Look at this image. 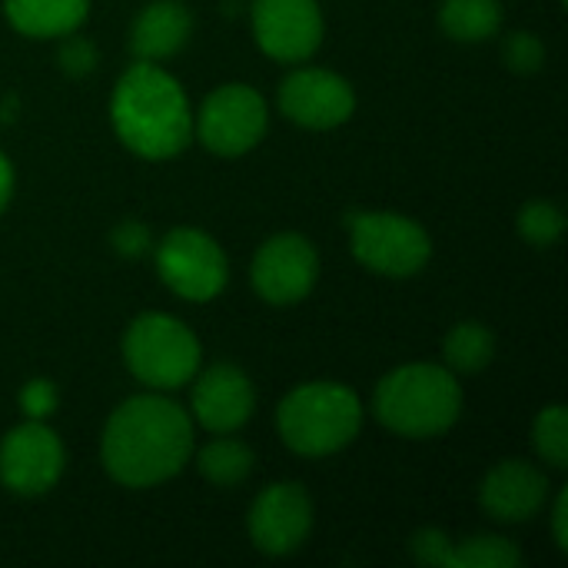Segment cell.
I'll return each instance as SVG.
<instances>
[{
	"label": "cell",
	"instance_id": "1",
	"mask_svg": "<svg viewBox=\"0 0 568 568\" xmlns=\"http://www.w3.org/2000/svg\"><path fill=\"white\" fill-rule=\"evenodd\" d=\"M193 453L186 409L163 396L126 399L103 429V466L126 489H150L176 476Z\"/></svg>",
	"mask_w": 568,
	"mask_h": 568
},
{
	"label": "cell",
	"instance_id": "2",
	"mask_svg": "<svg viewBox=\"0 0 568 568\" xmlns=\"http://www.w3.org/2000/svg\"><path fill=\"white\" fill-rule=\"evenodd\" d=\"M116 136L143 160L176 156L193 140V113L183 87L153 60H136L110 100Z\"/></svg>",
	"mask_w": 568,
	"mask_h": 568
},
{
	"label": "cell",
	"instance_id": "3",
	"mask_svg": "<svg viewBox=\"0 0 568 568\" xmlns=\"http://www.w3.org/2000/svg\"><path fill=\"white\" fill-rule=\"evenodd\" d=\"M373 413L396 436L436 439L456 426L463 413V389L456 383V373L443 366H399L376 386Z\"/></svg>",
	"mask_w": 568,
	"mask_h": 568
},
{
	"label": "cell",
	"instance_id": "4",
	"mask_svg": "<svg viewBox=\"0 0 568 568\" xmlns=\"http://www.w3.org/2000/svg\"><path fill=\"white\" fill-rule=\"evenodd\" d=\"M276 426L293 453L329 456L356 439L363 406L356 393L339 383H306L283 399Z\"/></svg>",
	"mask_w": 568,
	"mask_h": 568
},
{
	"label": "cell",
	"instance_id": "5",
	"mask_svg": "<svg viewBox=\"0 0 568 568\" xmlns=\"http://www.w3.org/2000/svg\"><path fill=\"white\" fill-rule=\"evenodd\" d=\"M123 359L140 383L153 389H180L200 369V343L180 320L143 313L123 336Z\"/></svg>",
	"mask_w": 568,
	"mask_h": 568
},
{
	"label": "cell",
	"instance_id": "6",
	"mask_svg": "<svg viewBox=\"0 0 568 568\" xmlns=\"http://www.w3.org/2000/svg\"><path fill=\"white\" fill-rule=\"evenodd\" d=\"M349 246L353 256L383 276H416L429 256L433 243L429 233L399 213H356L349 216Z\"/></svg>",
	"mask_w": 568,
	"mask_h": 568
},
{
	"label": "cell",
	"instance_id": "7",
	"mask_svg": "<svg viewBox=\"0 0 568 568\" xmlns=\"http://www.w3.org/2000/svg\"><path fill=\"white\" fill-rule=\"evenodd\" d=\"M156 270L160 280L183 300L206 303L216 293H223L230 280L226 256L213 236L193 226L170 230L156 250Z\"/></svg>",
	"mask_w": 568,
	"mask_h": 568
},
{
	"label": "cell",
	"instance_id": "8",
	"mask_svg": "<svg viewBox=\"0 0 568 568\" xmlns=\"http://www.w3.org/2000/svg\"><path fill=\"white\" fill-rule=\"evenodd\" d=\"M200 143L220 156L250 153L266 133V100L246 83L216 87L196 116Z\"/></svg>",
	"mask_w": 568,
	"mask_h": 568
},
{
	"label": "cell",
	"instance_id": "9",
	"mask_svg": "<svg viewBox=\"0 0 568 568\" xmlns=\"http://www.w3.org/2000/svg\"><path fill=\"white\" fill-rule=\"evenodd\" d=\"M63 476V446L53 429L30 419L0 443V483L17 496H40Z\"/></svg>",
	"mask_w": 568,
	"mask_h": 568
},
{
	"label": "cell",
	"instance_id": "10",
	"mask_svg": "<svg viewBox=\"0 0 568 568\" xmlns=\"http://www.w3.org/2000/svg\"><path fill=\"white\" fill-rule=\"evenodd\" d=\"M253 33L266 57L300 63L323 40V13L316 0H253Z\"/></svg>",
	"mask_w": 568,
	"mask_h": 568
},
{
	"label": "cell",
	"instance_id": "11",
	"mask_svg": "<svg viewBox=\"0 0 568 568\" xmlns=\"http://www.w3.org/2000/svg\"><path fill=\"white\" fill-rule=\"evenodd\" d=\"M320 276L316 250L300 233H280L256 250L253 260V286L273 306H293L310 296Z\"/></svg>",
	"mask_w": 568,
	"mask_h": 568
},
{
	"label": "cell",
	"instance_id": "12",
	"mask_svg": "<svg viewBox=\"0 0 568 568\" xmlns=\"http://www.w3.org/2000/svg\"><path fill=\"white\" fill-rule=\"evenodd\" d=\"M250 539L266 556L296 552L313 529V503L300 483L266 486L250 509Z\"/></svg>",
	"mask_w": 568,
	"mask_h": 568
},
{
	"label": "cell",
	"instance_id": "13",
	"mask_svg": "<svg viewBox=\"0 0 568 568\" xmlns=\"http://www.w3.org/2000/svg\"><path fill=\"white\" fill-rule=\"evenodd\" d=\"M280 106L300 126L333 130V126H339V123H346L353 116L356 93L339 73L306 67V70H296V73H290L283 80Z\"/></svg>",
	"mask_w": 568,
	"mask_h": 568
},
{
	"label": "cell",
	"instance_id": "14",
	"mask_svg": "<svg viewBox=\"0 0 568 568\" xmlns=\"http://www.w3.org/2000/svg\"><path fill=\"white\" fill-rule=\"evenodd\" d=\"M253 406L256 393L250 376L230 363L206 369L193 386V416L203 429L216 436L236 433L253 416Z\"/></svg>",
	"mask_w": 568,
	"mask_h": 568
},
{
	"label": "cell",
	"instance_id": "15",
	"mask_svg": "<svg viewBox=\"0 0 568 568\" xmlns=\"http://www.w3.org/2000/svg\"><path fill=\"white\" fill-rule=\"evenodd\" d=\"M546 493L549 479L532 463L506 459L483 479L479 503L499 523H526L542 509Z\"/></svg>",
	"mask_w": 568,
	"mask_h": 568
},
{
	"label": "cell",
	"instance_id": "16",
	"mask_svg": "<svg viewBox=\"0 0 568 568\" xmlns=\"http://www.w3.org/2000/svg\"><path fill=\"white\" fill-rule=\"evenodd\" d=\"M413 556L426 566L439 568H516L523 566V552L499 536H473L466 542H453L439 529H423L413 539Z\"/></svg>",
	"mask_w": 568,
	"mask_h": 568
},
{
	"label": "cell",
	"instance_id": "17",
	"mask_svg": "<svg viewBox=\"0 0 568 568\" xmlns=\"http://www.w3.org/2000/svg\"><path fill=\"white\" fill-rule=\"evenodd\" d=\"M190 30L193 17L180 0H156L136 17L130 30V50L136 60H163L186 43Z\"/></svg>",
	"mask_w": 568,
	"mask_h": 568
},
{
	"label": "cell",
	"instance_id": "18",
	"mask_svg": "<svg viewBox=\"0 0 568 568\" xmlns=\"http://www.w3.org/2000/svg\"><path fill=\"white\" fill-rule=\"evenodd\" d=\"M90 0H3L7 20L27 37H67L87 20Z\"/></svg>",
	"mask_w": 568,
	"mask_h": 568
},
{
	"label": "cell",
	"instance_id": "19",
	"mask_svg": "<svg viewBox=\"0 0 568 568\" xmlns=\"http://www.w3.org/2000/svg\"><path fill=\"white\" fill-rule=\"evenodd\" d=\"M443 30L459 43H479L499 33L503 7L499 0H446L439 10Z\"/></svg>",
	"mask_w": 568,
	"mask_h": 568
},
{
	"label": "cell",
	"instance_id": "20",
	"mask_svg": "<svg viewBox=\"0 0 568 568\" xmlns=\"http://www.w3.org/2000/svg\"><path fill=\"white\" fill-rule=\"evenodd\" d=\"M493 333L483 323H459L446 336V366L449 373H479L493 363Z\"/></svg>",
	"mask_w": 568,
	"mask_h": 568
},
{
	"label": "cell",
	"instance_id": "21",
	"mask_svg": "<svg viewBox=\"0 0 568 568\" xmlns=\"http://www.w3.org/2000/svg\"><path fill=\"white\" fill-rule=\"evenodd\" d=\"M196 463H200V473L220 489L240 486L253 473V453L240 439H213L210 446L200 449Z\"/></svg>",
	"mask_w": 568,
	"mask_h": 568
},
{
	"label": "cell",
	"instance_id": "22",
	"mask_svg": "<svg viewBox=\"0 0 568 568\" xmlns=\"http://www.w3.org/2000/svg\"><path fill=\"white\" fill-rule=\"evenodd\" d=\"M532 446L536 453L556 466V469H566L568 466V409L566 406H549L536 416V426H532Z\"/></svg>",
	"mask_w": 568,
	"mask_h": 568
},
{
	"label": "cell",
	"instance_id": "23",
	"mask_svg": "<svg viewBox=\"0 0 568 568\" xmlns=\"http://www.w3.org/2000/svg\"><path fill=\"white\" fill-rule=\"evenodd\" d=\"M519 233L532 243V246H552L562 233H566V216L556 203L546 200H532L523 206L519 213Z\"/></svg>",
	"mask_w": 568,
	"mask_h": 568
},
{
	"label": "cell",
	"instance_id": "24",
	"mask_svg": "<svg viewBox=\"0 0 568 568\" xmlns=\"http://www.w3.org/2000/svg\"><path fill=\"white\" fill-rule=\"evenodd\" d=\"M503 53H506V63H509L513 70H519V73H532V70H539L542 60H546V47H542L539 37L529 33V30H519V33L506 37Z\"/></svg>",
	"mask_w": 568,
	"mask_h": 568
},
{
	"label": "cell",
	"instance_id": "25",
	"mask_svg": "<svg viewBox=\"0 0 568 568\" xmlns=\"http://www.w3.org/2000/svg\"><path fill=\"white\" fill-rule=\"evenodd\" d=\"M20 409L30 416V419H47L53 409H57V389L50 379H30L20 393Z\"/></svg>",
	"mask_w": 568,
	"mask_h": 568
},
{
	"label": "cell",
	"instance_id": "26",
	"mask_svg": "<svg viewBox=\"0 0 568 568\" xmlns=\"http://www.w3.org/2000/svg\"><path fill=\"white\" fill-rule=\"evenodd\" d=\"M93 63H97V50H93L87 40L73 37V40L63 43V50H60V67H63V70H70V73H87V70H93Z\"/></svg>",
	"mask_w": 568,
	"mask_h": 568
},
{
	"label": "cell",
	"instance_id": "27",
	"mask_svg": "<svg viewBox=\"0 0 568 568\" xmlns=\"http://www.w3.org/2000/svg\"><path fill=\"white\" fill-rule=\"evenodd\" d=\"M146 243H150V236H146V230H143L136 220L120 223L116 233H113V246H116L123 256H140V253L146 250Z\"/></svg>",
	"mask_w": 568,
	"mask_h": 568
},
{
	"label": "cell",
	"instance_id": "28",
	"mask_svg": "<svg viewBox=\"0 0 568 568\" xmlns=\"http://www.w3.org/2000/svg\"><path fill=\"white\" fill-rule=\"evenodd\" d=\"M568 493L556 499V513H552V526H556V546L566 552L568 549Z\"/></svg>",
	"mask_w": 568,
	"mask_h": 568
},
{
	"label": "cell",
	"instance_id": "29",
	"mask_svg": "<svg viewBox=\"0 0 568 568\" xmlns=\"http://www.w3.org/2000/svg\"><path fill=\"white\" fill-rule=\"evenodd\" d=\"M10 193H13V166H10V160L0 153V213H3V206L10 203Z\"/></svg>",
	"mask_w": 568,
	"mask_h": 568
}]
</instances>
